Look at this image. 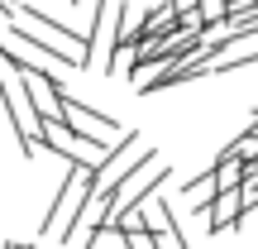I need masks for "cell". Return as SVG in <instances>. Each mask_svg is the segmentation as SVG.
Returning <instances> with one entry per match:
<instances>
[{"label":"cell","instance_id":"obj_1","mask_svg":"<svg viewBox=\"0 0 258 249\" xmlns=\"http://www.w3.org/2000/svg\"><path fill=\"white\" fill-rule=\"evenodd\" d=\"M62 115H67V120H72L77 129H86V134L105 139V144L124 134V125L115 120V115H105V111H91V106H82L77 96H67V91H62Z\"/></svg>","mask_w":258,"mask_h":249},{"label":"cell","instance_id":"obj_3","mask_svg":"<svg viewBox=\"0 0 258 249\" xmlns=\"http://www.w3.org/2000/svg\"><path fill=\"white\" fill-rule=\"evenodd\" d=\"M225 10H230V0H196V24H201V34L215 29V24H225Z\"/></svg>","mask_w":258,"mask_h":249},{"label":"cell","instance_id":"obj_8","mask_svg":"<svg viewBox=\"0 0 258 249\" xmlns=\"http://www.w3.org/2000/svg\"><path fill=\"white\" fill-rule=\"evenodd\" d=\"M249 129H253V134H258V111H253V120H249Z\"/></svg>","mask_w":258,"mask_h":249},{"label":"cell","instance_id":"obj_2","mask_svg":"<svg viewBox=\"0 0 258 249\" xmlns=\"http://www.w3.org/2000/svg\"><path fill=\"white\" fill-rule=\"evenodd\" d=\"M239 216H244V206H239V187H220V192L211 196V206H206V230L211 235H225L230 225H239Z\"/></svg>","mask_w":258,"mask_h":249},{"label":"cell","instance_id":"obj_5","mask_svg":"<svg viewBox=\"0 0 258 249\" xmlns=\"http://www.w3.org/2000/svg\"><path fill=\"white\" fill-rule=\"evenodd\" d=\"M129 249H158V230L153 225H134L129 230Z\"/></svg>","mask_w":258,"mask_h":249},{"label":"cell","instance_id":"obj_9","mask_svg":"<svg viewBox=\"0 0 258 249\" xmlns=\"http://www.w3.org/2000/svg\"><path fill=\"white\" fill-rule=\"evenodd\" d=\"M82 5H86V0H72V10H82Z\"/></svg>","mask_w":258,"mask_h":249},{"label":"cell","instance_id":"obj_6","mask_svg":"<svg viewBox=\"0 0 258 249\" xmlns=\"http://www.w3.org/2000/svg\"><path fill=\"white\" fill-rule=\"evenodd\" d=\"M15 10H19V5H15V0H0V15H5V19H10V15H15Z\"/></svg>","mask_w":258,"mask_h":249},{"label":"cell","instance_id":"obj_4","mask_svg":"<svg viewBox=\"0 0 258 249\" xmlns=\"http://www.w3.org/2000/svg\"><path fill=\"white\" fill-rule=\"evenodd\" d=\"M220 154H234V158H244V163H249V158H258V134H253L249 125H244V134L234 139V144H225Z\"/></svg>","mask_w":258,"mask_h":249},{"label":"cell","instance_id":"obj_7","mask_svg":"<svg viewBox=\"0 0 258 249\" xmlns=\"http://www.w3.org/2000/svg\"><path fill=\"white\" fill-rule=\"evenodd\" d=\"M5 249H34L29 240H5Z\"/></svg>","mask_w":258,"mask_h":249}]
</instances>
